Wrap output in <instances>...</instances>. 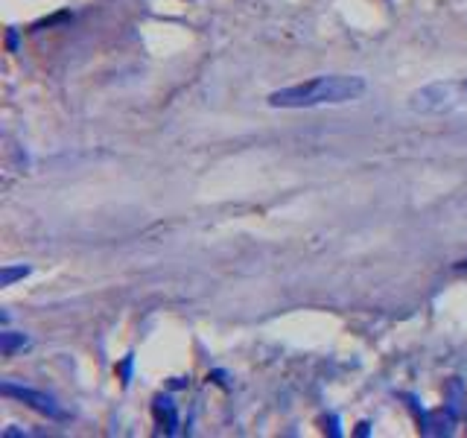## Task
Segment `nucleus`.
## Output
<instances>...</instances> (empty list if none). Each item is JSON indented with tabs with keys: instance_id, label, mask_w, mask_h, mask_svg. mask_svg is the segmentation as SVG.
<instances>
[{
	"instance_id": "1",
	"label": "nucleus",
	"mask_w": 467,
	"mask_h": 438,
	"mask_svg": "<svg viewBox=\"0 0 467 438\" xmlns=\"http://www.w3.org/2000/svg\"><path fill=\"white\" fill-rule=\"evenodd\" d=\"M365 93L362 76H313L298 85H287L280 91H272L266 103L272 108H319V106H345L354 103Z\"/></svg>"
},
{
	"instance_id": "2",
	"label": "nucleus",
	"mask_w": 467,
	"mask_h": 438,
	"mask_svg": "<svg viewBox=\"0 0 467 438\" xmlns=\"http://www.w3.org/2000/svg\"><path fill=\"white\" fill-rule=\"evenodd\" d=\"M409 108L415 114H450L467 108V79L432 82L409 93Z\"/></svg>"
},
{
	"instance_id": "3",
	"label": "nucleus",
	"mask_w": 467,
	"mask_h": 438,
	"mask_svg": "<svg viewBox=\"0 0 467 438\" xmlns=\"http://www.w3.org/2000/svg\"><path fill=\"white\" fill-rule=\"evenodd\" d=\"M0 392H4L6 397L21 400L24 406H29V409H36V412H41V415H47V418H53V421H65V418H68V412L58 406V400H56L53 394H47V392L29 389V386H18V383H12V380H6L4 386H0Z\"/></svg>"
},
{
	"instance_id": "4",
	"label": "nucleus",
	"mask_w": 467,
	"mask_h": 438,
	"mask_svg": "<svg viewBox=\"0 0 467 438\" xmlns=\"http://www.w3.org/2000/svg\"><path fill=\"white\" fill-rule=\"evenodd\" d=\"M155 415H158V421L167 427V432L173 435L175 429H178V415H175V403L170 400V397H164V394H158L155 397Z\"/></svg>"
},
{
	"instance_id": "5",
	"label": "nucleus",
	"mask_w": 467,
	"mask_h": 438,
	"mask_svg": "<svg viewBox=\"0 0 467 438\" xmlns=\"http://www.w3.org/2000/svg\"><path fill=\"white\" fill-rule=\"evenodd\" d=\"M26 345H29V336H24V333H15V330L0 333V351H4V357H12L15 351H21Z\"/></svg>"
},
{
	"instance_id": "6",
	"label": "nucleus",
	"mask_w": 467,
	"mask_h": 438,
	"mask_svg": "<svg viewBox=\"0 0 467 438\" xmlns=\"http://www.w3.org/2000/svg\"><path fill=\"white\" fill-rule=\"evenodd\" d=\"M29 272H33L29 266H4V269H0V287H12L15 280L26 277Z\"/></svg>"
},
{
	"instance_id": "7",
	"label": "nucleus",
	"mask_w": 467,
	"mask_h": 438,
	"mask_svg": "<svg viewBox=\"0 0 467 438\" xmlns=\"http://www.w3.org/2000/svg\"><path fill=\"white\" fill-rule=\"evenodd\" d=\"M117 371H120V377H123V383H129V377H132V354H129L126 360H123V365H120Z\"/></svg>"
},
{
	"instance_id": "8",
	"label": "nucleus",
	"mask_w": 467,
	"mask_h": 438,
	"mask_svg": "<svg viewBox=\"0 0 467 438\" xmlns=\"http://www.w3.org/2000/svg\"><path fill=\"white\" fill-rule=\"evenodd\" d=\"M456 269H467V258H464L461 263H456Z\"/></svg>"
}]
</instances>
